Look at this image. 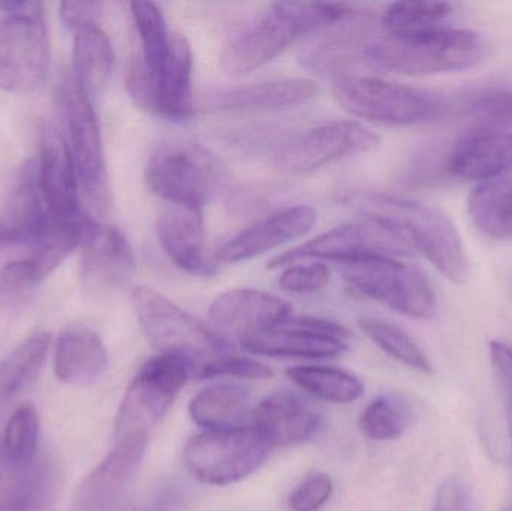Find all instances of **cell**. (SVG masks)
<instances>
[{
    "label": "cell",
    "instance_id": "52a82bcc",
    "mask_svg": "<svg viewBox=\"0 0 512 511\" xmlns=\"http://www.w3.org/2000/svg\"><path fill=\"white\" fill-rule=\"evenodd\" d=\"M132 303L147 341L159 353L179 354L194 363L212 362L231 353L224 338L159 291L138 287L132 294Z\"/></svg>",
    "mask_w": 512,
    "mask_h": 511
},
{
    "label": "cell",
    "instance_id": "5b68a950",
    "mask_svg": "<svg viewBox=\"0 0 512 511\" xmlns=\"http://www.w3.org/2000/svg\"><path fill=\"white\" fill-rule=\"evenodd\" d=\"M56 102L65 132L62 135L77 168L81 194L93 212L105 215L110 207V185L92 98L74 74H63L57 84Z\"/></svg>",
    "mask_w": 512,
    "mask_h": 511
},
{
    "label": "cell",
    "instance_id": "603a6c76",
    "mask_svg": "<svg viewBox=\"0 0 512 511\" xmlns=\"http://www.w3.org/2000/svg\"><path fill=\"white\" fill-rule=\"evenodd\" d=\"M315 210L309 206L288 207L261 219L231 237L219 248L216 258L222 263H242L267 254L285 243L300 239L316 224Z\"/></svg>",
    "mask_w": 512,
    "mask_h": 511
},
{
    "label": "cell",
    "instance_id": "f6af8a7d",
    "mask_svg": "<svg viewBox=\"0 0 512 511\" xmlns=\"http://www.w3.org/2000/svg\"><path fill=\"white\" fill-rule=\"evenodd\" d=\"M0 11L21 18H44V3L36 0H8L0 2Z\"/></svg>",
    "mask_w": 512,
    "mask_h": 511
},
{
    "label": "cell",
    "instance_id": "d6a6232c",
    "mask_svg": "<svg viewBox=\"0 0 512 511\" xmlns=\"http://www.w3.org/2000/svg\"><path fill=\"white\" fill-rule=\"evenodd\" d=\"M39 420L32 405H21L12 413L2 438V461L8 470L23 471L35 464Z\"/></svg>",
    "mask_w": 512,
    "mask_h": 511
},
{
    "label": "cell",
    "instance_id": "60d3db41",
    "mask_svg": "<svg viewBox=\"0 0 512 511\" xmlns=\"http://www.w3.org/2000/svg\"><path fill=\"white\" fill-rule=\"evenodd\" d=\"M333 489V480L328 474H309L289 497V510L318 511L330 500Z\"/></svg>",
    "mask_w": 512,
    "mask_h": 511
},
{
    "label": "cell",
    "instance_id": "4316f807",
    "mask_svg": "<svg viewBox=\"0 0 512 511\" xmlns=\"http://www.w3.org/2000/svg\"><path fill=\"white\" fill-rule=\"evenodd\" d=\"M254 404L248 390L236 384H213L192 398L189 416L206 431H228L251 426Z\"/></svg>",
    "mask_w": 512,
    "mask_h": 511
},
{
    "label": "cell",
    "instance_id": "b9f144b4",
    "mask_svg": "<svg viewBox=\"0 0 512 511\" xmlns=\"http://www.w3.org/2000/svg\"><path fill=\"white\" fill-rule=\"evenodd\" d=\"M489 348L493 372L507 407L508 429H512V347L505 342L492 341Z\"/></svg>",
    "mask_w": 512,
    "mask_h": 511
},
{
    "label": "cell",
    "instance_id": "e0dca14e",
    "mask_svg": "<svg viewBox=\"0 0 512 511\" xmlns=\"http://www.w3.org/2000/svg\"><path fill=\"white\" fill-rule=\"evenodd\" d=\"M39 182L54 219L65 227L95 228L98 222L81 206L80 182L71 150L57 129L42 131L39 153Z\"/></svg>",
    "mask_w": 512,
    "mask_h": 511
},
{
    "label": "cell",
    "instance_id": "836d02e7",
    "mask_svg": "<svg viewBox=\"0 0 512 511\" xmlns=\"http://www.w3.org/2000/svg\"><path fill=\"white\" fill-rule=\"evenodd\" d=\"M358 326L364 335L378 345L384 353L393 357L397 362L423 374H432V363L420 345L396 324L379 318L364 317L358 321Z\"/></svg>",
    "mask_w": 512,
    "mask_h": 511
},
{
    "label": "cell",
    "instance_id": "2e32d148",
    "mask_svg": "<svg viewBox=\"0 0 512 511\" xmlns=\"http://www.w3.org/2000/svg\"><path fill=\"white\" fill-rule=\"evenodd\" d=\"M288 2L273 3L222 51L221 66L231 77H240L267 65L295 39L304 35Z\"/></svg>",
    "mask_w": 512,
    "mask_h": 511
},
{
    "label": "cell",
    "instance_id": "ee69618b",
    "mask_svg": "<svg viewBox=\"0 0 512 511\" xmlns=\"http://www.w3.org/2000/svg\"><path fill=\"white\" fill-rule=\"evenodd\" d=\"M104 11V3L101 2H63L60 3V17L66 26L72 30L80 27L98 24Z\"/></svg>",
    "mask_w": 512,
    "mask_h": 511
},
{
    "label": "cell",
    "instance_id": "9c48e42d",
    "mask_svg": "<svg viewBox=\"0 0 512 511\" xmlns=\"http://www.w3.org/2000/svg\"><path fill=\"white\" fill-rule=\"evenodd\" d=\"M270 450L252 426L204 431L186 444L185 464L198 482L228 486L256 473Z\"/></svg>",
    "mask_w": 512,
    "mask_h": 511
},
{
    "label": "cell",
    "instance_id": "8992f818",
    "mask_svg": "<svg viewBox=\"0 0 512 511\" xmlns=\"http://www.w3.org/2000/svg\"><path fill=\"white\" fill-rule=\"evenodd\" d=\"M352 293L415 320H433L438 299L429 279L399 258L369 257L340 264Z\"/></svg>",
    "mask_w": 512,
    "mask_h": 511
},
{
    "label": "cell",
    "instance_id": "f1b7e54d",
    "mask_svg": "<svg viewBox=\"0 0 512 511\" xmlns=\"http://www.w3.org/2000/svg\"><path fill=\"white\" fill-rule=\"evenodd\" d=\"M475 227L490 239L512 237V174L478 183L468 198Z\"/></svg>",
    "mask_w": 512,
    "mask_h": 511
},
{
    "label": "cell",
    "instance_id": "f35d334b",
    "mask_svg": "<svg viewBox=\"0 0 512 511\" xmlns=\"http://www.w3.org/2000/svg\"><path fill=\"white\" fill-rule=\"evenodd\" d=\"M200 380H210L216 377L248 378V380H270L273 371L264 363L256 362L249 357H240L236 354H225L212 362L198 366L195 371Z\"/></svg>",
    "mask_w": 512,
    "mask_h": 511
},
{
    "label": "cell",
    "instance_id": "4fadbf2b",
    "mask_svg": "<svg viewBox=\"0 0 512 511\" xmlns=\"http://www.w3.org/2000/svg\"><path fill=\"white\" fill-rule=\"evenodd\" d=\"M412 254L396 234L376 222L364 219L319 234L315 239L277 255L268 269L292 266L301 260H328L337 264L369 257L400 258Z\"/></svg>",
    "mask_w": 512,
    "mask_h": 511
},
{
    "label": "cell",
    "instance_id": "ac0fdd59",
    "mask_svg": "<svg viewBox=\"0 0 512 511\" xmlns=\"http://www.w3.org/2000/svg\"><path fill=\"white\" fill-rule=\"evenodd\" d=\"M147 432H131L116 440L114 449L78 488L72 511H111L134 480L144 453Z\"/></svg>",
    "mask_w": 512,
    "mask_h": 511
},
{
    "label": "cell",
    "instance_id": "7a4b0ae2",
    "mask_svg": "<svg viewBox=\"0 0 512 511\" xmlns=\"http://www.w3.org/2000/svg\"><path fill=\"white\" fill-rule=\"evenodd\" d=\"M345 206L396 234L412 252H420L448 281L463 284L469 261L456 225L439 210L382 191H349Z\"/></svg>",
    "mask_w": 512,
    "mask_h": 511
},
{
    "label": "cell",
    "instance_id": "8fae6325",
    "mask_svg": "<svg viewBox=\"0 0 512 511\" xmlns=\"http://www.w3.org/2000/svg\"><path fill=\"white\" fill-rule=\"evenodd\" d=\"M66 230L93 231L65 227L54 219L39 182L38 161L27 162L0 213V254L15 248L29 249L30 254Z\"/></svg>",
    "mask_w": 512,
    "mask_h": 511
},
{
    "label": "cell",
    "instance_id": "e575fe53",
    "mask_svg": "<svg viewBox=\"0 0 512 511\" xmlns=\"http://www.w3.org/2000/svg\"><path fill=\"white\" fill-rule=\"evenodd\" d=\"M131 14L143 48L138 57L147 71H156L168 56L173 33L168 32L162 9L155 3L132 2Z\"/></svg>",
    "mask_w": 512,
    "mask_h": 511
},
{
    "label": "cell",
    "instance_id": "7bdbcfd3",
    "mask_svg": "<svg viewBox=\"0 0 512 511\" xmlns=\"http://www.w3.org/2000/svg\"><path fill=\"white\" fill-rule=\"evenodd\" d=\"M435 511H472L471 497L465 483L457 477H448L436 492Z\"/></svg>",
    "mask_w": 512,
    "mask_h": 511
},
{
    "label": "cell",
    "instance_id": "4dcf8cb0",
    "mask_svg": "<svg viewBox=\"0 0 512 511\" xmlns=\"http://www.w3.org/2000/svg\"><path fill=\"white\" fill-rule=\"evenodd\" d=\"M50 342V333H33L0 362V402L17 395L32 380L47 357Z\"/></svg>",
    "mask_w": 512,
    "mask_h": 511
},
{
    "label": "cell",
    "instance_id": "7402d4cb",
    "mask_svg": "<svg viewBox=\"0 0 512 511\" xmlns=\"http://www.w3.org/2000/svg\"><path fill=\"white\" fill-rule=\"evenodd\" d=\"M209 315L219 330L242 341L291 317V305L265 291L237 288L216 297L210 305Z\"/></svg>",
    "mask_w": 512,
    "mask_h": 511
},
{
    "label": "cell",
    "instance_id": "44dd1931",
    "mask_svg": "<svg viewBox=\"0 0 512 511\" xmlns=\"http://www.w3.org/2000/svg\"><path fill=\"white\" fill-rule=\"evenodd\" d=\"M512 173V131L475 129L444 152V174L487 182Z\"/></svg>",
    "mask_w": 512,
    "mask_h": 511
},
{
    "label": "cell",
    "instance_id": "5bb4252c",
    "mask_svg": "<svg viewBox=\"0 0 512 511\" xmlns=\"http://www.w3.org/2000/svg\"><path fill=\"white\" fill-rule=\"evenodd\" d=\"M378 143V135L360 123L328 122L283 141L274 155V164L283 173H309L339 159L369 152Z\"/></svg>",
    "mask_w": 512,
    "mask_h": 511
},
{
    "label": "cell",
    "instance_id": "6da1fadb",
    "mask_svg": "<svg viewBox=\"0 0 512 511\" xmlns=\"http://www.w3.org/2000/svg\"><path fill=\"white\" fill-rule=\"evenodd\" d=\"M354 66L406 75L447 74L474 68L489 53L486 39L468 29L447 24L406 33H387L373 38L352 36Z\"/></svg>",
    "mask_w": 512,
    "mask_h": 511
},
{
    "label": "cell",
    "instance_id": "277c9868",
    "mask_svg": "<svg viewBox=\"0 0 512 511\" xmlns=\"http://www.w3.org/2000/svg\"><path fill=\"white\" fill-rule=\"evenodd\" d=\"M146 182L165 203L200 207L227 191L224 162L201 144L171 140L159 144L146 167Z\"/></svg>",
    "mask_w": 512,
    "mask_h": 511
},
{
    "label": "cell",
    "instance_id": "3957f363",
    "mask_svg": "<svg viewBox=\"0 0 512 511\" xmlns=\"http://www.w3.org/2000/svg\"><path fill=\"white\" fill-rule=\"evenodd\" d=\"M333 96L348 113L382 125H427L453 110L444 93L364 75L336 78Z\"/></svg>",
    "mask_w": 512,
    "mask_h": 511
},
{
    "label": "cell",
    "instance_id": "83f0119b",
    "mask_svg": "<svg viewBox=\"0 0 512 511\" xmlns=\"http://www.w3.org/2000/svg\"><path fill=\"white\" fill-rule=\"evenodd\" d=\"M114 69V50L99 24L75 30L74 77L90 98L102 95Z\"/></svg>",
    "mask_w": 512,
    "mask_h": 511
},
{
    "label": "cell",
    "instance_id": "9a60e30c",
    "mask_svg": "<svg viewBox=\"0 0 512 511\" xmlns=\"http://www.w3.org/2000/svg\"><path fill=\"white\" fill-rule=\"evenodd\" d=\"M351 333L342 324L318 317H288L277 326L242 339L248 353L265 357L327 359L345 353Z\"/></svg>",
    "mask_w": 512,
    "mask_h": 511
},
{
    "label": "cell",
    "instance_id": "cb8c5ba5",
    "mask_svg": "<svg viewBox=\"0 0 512 511\" xmlns=\"http://www.w3.org/2000/svg\"><path fill=\"white\" fill-rule=\"evenodd\" d=\"M156 233L165 254L177 267L192 275L215 273V264L206 254V231L200 207L165 203L156 221Z\"/></svg>",
    "mask_w": 512,
    "mask_h": 511
},
{
    "label": "cell",
    "instance_id": "7c38bea8",
    "mask_svg": "<svg viewBox=\"0 0 512 511\" xmlns=\"http://www.w3.org/2000/svg\"><path fill=\"white\" fill-rule=\"evenodd\" d=\"M50 68V42L44 18L0 15V89L36 93Z\"/></svg>",
    "mask_w": 512,
    "mask_h": 511
},
{
    "label": "cell",
    "instance_id": "d4e9b609",
    "mask_svg": "<svg viewBox=\"0 0 512 511\" xmlns=\"http://www.w3.org/2000/svg\"><path fill=\"white\" fill-rule=\"evenodd\" d=\"M251 426L270 449H277L309 440L319 417L300 396L280 390L255 405Z\"/></svg>",
    "mask_w": 512,
    "mask_h": 511
},
{
    "label": "cell",
    "instance_id": "484cf974",
    "mask_svg": "<svg viewBox=\"0 0 512 511\" xmlns=\"http://www.w3.org/2000/svg\"><path fill=\"white\" fill-rule=\"evenodd\" d=\"M108 351L98 333L87 327L63 330L54 350V374L68 386L95 384L108 369Z\"/></svg>",
    "mask_w": 512,
    "mask_h": 511
},
{
    "label": "cell",
    "instance_id": "30bf717a",
    "mask_svg": "<svg viewBox=\"0 0 512 511\" xmlns=\"http://www.w3.org/2000/svg\"><path fill=\"white\" fill-rule=\"evenodd\" d=\"M197 365L179 354L161 353L141 366L126 390L116 419V440L147 432L167 413Z\"/></svg>",
    "mask_w": 512,
    "mask_h": 511
},
{
    "label": "cell",
    "instance_id": "ab89813d",
    "mask_svg": "<svg viewBox=\"0 0 512 511\" xmlns=\"http://www.w3.org/2000/svg\"><path fill=\"white\" fill-rule=\"evenodd\" d=\"M330 282V269L322 263L288 266L279 278L283 291L294 294H309L321 291Z\"/></svg>",
    "mask_w": 512,
    "mask_h": 511
},
{
    "label": "cell",
    "instance_id": "1f68e13d",
    "mask_svg": "<svg viewBox=\"0 0 512 511\" xmlns=\"http://www.w3.org/2000/svg\"><path fill=\"white\" fill-rule=\"evenodd\" d=\"M11 473V482L0 492V511H51L53 477L44 465Z\"/></svg>",
    "mask_w": 512,
    "mask_h": 511
},
{
    "label": "cell",
    "instance_id": "ffe728a7",
    "mask_svg": "<svg viewBox=\"0 0 512 511\" xmlns=\"http://www.w3.org/2000/svg\"><path fill=\"white\" fill-rule=\"evenodd\" d=\"M81 282L93 294H110L131 284L137 269L134 249L116 227L96 228L84 243Z\"/></svg>",
    "mask_w": 512,
    "mask_h": 511
},
{
    "label": "cell",
    "instance_id": "d590c367",
    "mask_svg": "<svg viewBox=\"0 0 512 511\" xmlns=\"http://www.w3.org/2000/svg\"><path fill=\"white\" fill-rule=\"evenodd\" d=\"M453 14V3H391L382 15V30L387 33H406L429 29V27L441 26Z\"/></svg>",
    "mask_w": 512,
    "mask_h": 511
},
{
    "label": "cell",
    "instance_id": "74e56055",
    "mask_svg": "<svg viewBox=\"0 0 512 511\" xmlns=\"http://www.w3.org/2000/svg\"><path fill=\"white\" fill-rule=\"evenodd\" d=\"M41 281L32 261L27 258L11 261L0 270V300L8 305H17L29 299Z\"/></svg>",
    "mask_w": 512,
    "mask_h": 511
},
{
    "label": "cell",
    "instance_id": "f546056e",
    "mask_svg": "<svg viewBox=\"0 0 512 511\" xmlns=\"http://www.w3.org/2000/svg\"><path fill=\"white\" fill-rule=\"evenodd\" d=\"M300 389L331 404H351L364 395L360 378L328 366H295L286 371Z\"/></svg>",
    "mask_w": 512,
    "mask_h": 511
},
{
    "label": "cell",
    "instance_id": "8d00e7d4",
    "mask_svg": "<svg viewBox=\"0 0 512 511\" xmlns=\"http://www.w3.org/2000/svg\"><path fill=\"white\" fill-rule=\"evenodd\" d=\"M360 429L369 440L393 441L405 432V419L390 399L378 398L361 414Z\"/></svg>",
    "mask_w": 512,
    "mask_h": 511
},
{
    "label": "cell",
    "instance_id": "ba28073f",
    "mask_svg": "<svg viewBox=\"0 0 512 511\" xmlns=\"http://www.w3.org/2000/svg\"><path fill=\"white\" fill-rule=\"evenodd\" d=\"M194 51L185 36L171 35L170 51L156 71H147L140 57H134L126 71V87L135 104L165 119H188L192 104Z\"/></svg>",
    "mask_w": 512,
    "mask_h": 511
},
{
    "label": "cell",
    "instance_id": "d6986e66",
    "mask_svg": "<svg viewBox=\"0 0 512 511\" xmlns=\"http://www.w3.org/2000/svg\"><path fill=\"white\" fill-rule=\"evenodd\" d=\"M319 87L307 78L286 77L243 86L215 89L203 96L206 110L224 113H277L303 107L318 96Z\"/></svg>",
    "mask_w": 512,
    "mask_h": 511
}]
</instances>
